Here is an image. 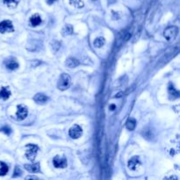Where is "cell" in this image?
Masks as SVG:
<instances>
[{"mask_svg": "<svg viewBox=\"0 0 180 180\" xmlns=\"http://www.w3.org/2000/svg\"><path fill=\"white\" fill-rule=\"evenodd\" d=\"M70 84H71V78L70 75L66 74V73L61 74L58 80V83H57L58 89L61 90H67L68 88H70Z\"/></svg>", "mask_w": 180, "mask_h": 180, "instance_id": "6da1fadb", "label": "cell"}, {"mask_svg": "<svg viewBox=\"0 0 180 180\" xmlns=\"http://www.w3.org/2000/svg\"><path fill=\"white\" fill-rule=\"evenodd\" d=\"M179 33V28L176 27V26H171V27H167L164 32V38L167 41H172L174 40L177 35Z\"/></svg>", "mask_w": 180, "mask_h": 180, "instance_id": "7a4b0ae2", "label": "cell"}, {"mask_svg": "<svg viewBox=\"0 0 180 180\" xmlns=\"http://www.w3.org/2000/svg\"><path fill=\"white\" fill-rule=\"evenodd\" d=\"M38 150H39V148H38L37 145H35V144H27L26 146V156L27 157V159L33 162L34 160L35 156H36Z\"/></svg>", "mask_w": 180, "mask_h": 180, "instance_id": "3957f363", "label": "cell"}, {"mask_svg": "<svg viewBox=\"0 0 180 180\" xmlns=\"http://www.w3.org/2000/svg\"><path fill=\"white\" fill-rule=\"evenodd\" d=\"M28 114V110L27 107L25 106L24 105H18L17 108V112H16V117L18 120H25L27 117Z\"/></svg>", "mask_w": 180, "mask_h": 180, "instance_id": "277c9868", "label": "cell"}, {"mask_svg": "<svg viewBox=\"0 0 180 180\" xmlns=\"http://www.w3.org/2000/svg\"><path fill=\"white\" fill-rule=\"evenodd\" d=\"M14 31L12 21L10 20H4L0 23V33H12Z\"/></svg>", "mask_w": 180, "mask_h": 180, "instance_id": "5b68a950", "label": "cell"}, {"mask_svg": "<svg viewBox=\"0 0 180 180\" xmlns=\"http://www.w3.org/2000/svg\"><path fill=\"white\" fill-rule=\"evenodd\" d=\"M70 136L73 139H78L82 134H83V129L78 126V125H74L70 127L69 131Z\"/></svg>", "mask_w": 180, "mask_h": 180, "instance_id": "8992f818", "label": "cell"}, {"mask_svg": "<svg viewBox=\"0 0 180 180\" xmlns=\"http://www.w3.org/2000/svg\"><path fill=\"white\" fill-rule=\"evenodd\" d=\"M53 164L56 168H65L67 166V160L64 157L56 156L53 159Z\"/></svg>", "mask_w": 180, "mask_h": 180, "instance_id": "52a82bcc", "label": "cell"}, {"mask_svg": "<svg viewBox=\"0 0 180 180\" xmlns=\"http://www.w3.org/2000/svg\"><path fill=\"white\" fill-rule=\"evenodd\" d=\"M4 65L10 70H14L19 68V63L17 62L15 58H8V59H6L4 61Z\"/></svg>", "mask_w": 180, "mask_h": 180, "instance_id": "ba28073f", "label": "cell"}, {"mask_svg": "<svg viewBox=\"0 0 180 180\" xmlns=\"http://www.w3.org/2000/svg\"><path fill=\"white\" fill-rule=\"evenodd\" d=\"M141 165V163L139 161V158L137 156L132 157L129 161H128V168L132 170H135L139 168V166Z\"/></svg>", "mask_w": 180, "mask_h": 180, "instance_id": "9c48e42d", "label": "cell"}, {"mask_svg": "<svg viewBox=\"0 0 180 180\" xmlns=\"http://www.w3.org/2000/svg\"><path fill=\"white\" fill-rule=\"evenodd\" d=\"M47 97L44 95V94H41V93H38L34 96L33 98V100L38 103V104H45L46 102L47 101Z\"/></svg>", "mask_w": 180, "mask_h": 180, "instance_id": "30bf717a", "label": "cell"}, {"mask_svg": "<svg viewBox=\"0 0 180 180\" xmlns=\"http://www.w3.org/2000/svg\"><path fill=\"white\" fill-rule=\"evenodd\" d=\"M11 96V90L8 87H2L0 90V98L4 100H6Z\"/></svg>", "mask_w": 180, "mask_h": 180, "instance_id": "8fae6325", "label": "cell"}, {"mask_svg": "<svg viewBox=\"0 0 180 180\" xmlns=\"http://www.w3.org/2000/svg\"><path fill=\"white\" fill-rule=\"evenodd\" d=\"M25 169L29 172H39L40 171V164H25Z\"/></svg>", "mask_w": 180, "mask_h": 180, "instance_id": "7c38bea8", "label": "cell"}, {"mask_svg": "<svg viewBox=\"0 0 180 180\" xmlns=\"http://www.w3.org/2000/svg\"><path fill=\"white\" fill-rule=\"evenodd\" d=\"M41 23V18L39 14H34L30 18V24L33 27H37Z\"/></svg>", "mask_w": 180, "mask_h": 180, "instance_id": "4fadbf2b", "label": "cell"}, {"mask_svg": "<svg viewBox=\"0 0 180 180\" xmlns=\"http://www.w3.org/2000/svg\"><path fill=\"white\" fill-rule=\"evenodd\" d=\"M66 65L70 68V69H73V68H76V66L79 65V61L75 59V58H69L66 61Z\"/></svg>", "mask_w": 180, "mask_h": 180, "instance_id": "5bb4252c", "label": "cell"}, {"mask_svg": "<svg viewBox=\"0 0 180 180\" xmlns=\"http://www.w3.org/2000/svg\"><path fill=\"white\" fill-rule=\"evenodd\" d=\"M135 126H136V121L134 118H130L128 119V120L127 121L126 123V127L128 130H134L135 128Z\"/></svg>", "mask_w": 180, "mask_h": 180, "instance_id": "9a60e30c", "label": "cell"}, {"mask_svg": "<svg viewBox=\"0 0 180 180\" xmlns=\"http://www.w3.org/2000/svg\"><path fill=\"white\" fill-rule=\"evenodd\" d=\"M9 170V168L6 164L3 163V162H0V176H4L7 174Z\"/></svg>", "mask_w": 180, "mask_h": 180, "instance_id": "2e32d148", "label": "cell"}, {"mask_svg": "<svg viewBox=\"0 0 180 180\" xmlns=\"http://www.w3.org/2000/svg\"><path fill=\"white\" fill-rule=\"evenodd\" d=\"M105 39L102 38V37H99V38H97V39L94 41L93 45H94V47H103V46L105 45Z\"/></svg>", "mask_w": 180, "mask_h": 180, "instance_id": "e0dca14e", "label": "cell"}, {"mask_svg": "<svg viewBox=\"0 0 180 180\" xmlns=\"http://www.w3.org/2000/svg\"><path fill=\"white\" fill-rule=\"evenodd\" d=\"M19 3V0H4V4H5L10 8H14Z\"/></svg>", "mask_w": 180, "mask_h": 180, "instance_id": "ac0fdd59", "label": "cell"}, {"mask_svg": "<svg viewBox=\"0 0 180 180\" xmlns=\"http://www.w3.org/2000/svg\"><path fill=\"white\" fill-rule=\"evenodd\" d=\"M70 4H72L73 6H75L76 8H82L84 7V2L81 0H70Z\"/></svg>", "mask_w": 180, "mask_h": 180, "instance_id": "d6986e66", "label": "cell"}, {"mask_svg": "<svg viewBox=\"0 0 180 180\" xmlns=\"http://www.w3.org/2000/svg\"><path fill=\"white\" fill-rule=\"evenodd\" d=\"M73 32V28L70 25H66L63 29H62V34L63 35H68V34H71Z\"/></svg>", "mask_w": 180, "mask_h": 180, "instance_id": "ffe728a7", "label": "cell"}, {"mask_svg": "<svg viewBox=\"0 0 180 180\" xmlns=\"http://www.w3.org/2000/svg\"><path fill=\"white\" fill-rule=\"evenodd\" d=\"M169 92H170L171 95L176 96V98H179V90H177L175 89V87L172 85V84H170V85H169Z\"/></svg>", "mask_w": 180, "mask_h": 180, "instance_id": "44dd1931", "label": "cell"}, {"mask_svg": "<svg viewBox=\"0 0 180 180\" xmlns=\"http://www.w3.org/2000/svg\"><path fill=\"white\" fill-rule=\"evenodd\" d=\"M0 131L3 132V133H4L5 135H11V133H12V129H11L8 126H4V127H3L2 128H0Z\"/></svg>", "mask_w": 180, "mask_h": 180, "instance_id": "7402d4cb", "label": "cell"}, {"mask_svg": "<svg viewBox=\"0 0 180 180\" xmlns=\"http://www.w3.org/2000/svg\"><path fill=\"white\" fill-rule=\"evenodd\" d=\"M14 175H13V177H18V176H20L21 175V173H22V171H21V170L18 167V166H16L15 167V171H14Z\"/></svg>", "mask_w": 180, "mask_h": 180, "instance_id": "603a6c76", "label": "cell"}, {"mask_svg": "<svg viewBox=\"0 0 180 180\" xmlns=\"http://www.w3.org/2000/svg\"><path fill=\"white\" fill-rule=\"evenodd\" d=\"M26 179H38V178H37V177H34V176H28V177H27Z\"/></svg>", "mask_w": 180, "mask_h": 180, "instance_id": "cb8c5ba5", "label": "cell"}, {"mask_svg": "<svg viewBox=\"0 0 180 180\" xmlns=\"http://www.w3.org/2000/svg\"><path fill=\"white\" fill-rule=\"evenodd\" d=\"M47 1V3L48 4H54L56 0H46Z\"/></svg>", "mask_w": 180, "mask_h": 180, "instance_id": "d4e9b609", "label": "cell"}, {"mask_svg": "<svg viewBox=\"0 0 180 180\" xmlns=\"http://www.w3.org/2000/svg\"><path fill=\"white\" fill-rule=\"evenodd\" d=\"M114 109H115V105H110V110H112V111H113V110H114Z\"/></svg>", "mask_w": 180, "mask_h": 180, "instance_id": "484cf974", "label": "cell"}, {"mask_svg": "<svg viewBox=\"0 0 180 180\" xmlns=\"http://www.w3.org/2000/svg\"><path fill=\"white\" fill-rule=\"evenodd\" d=\"M93 1H95V0H93Z\"/></svg>", "mask_w": 180, "mask_h": 180, "instance_id": "4316f807", "label": "cell"}]
</instances>
